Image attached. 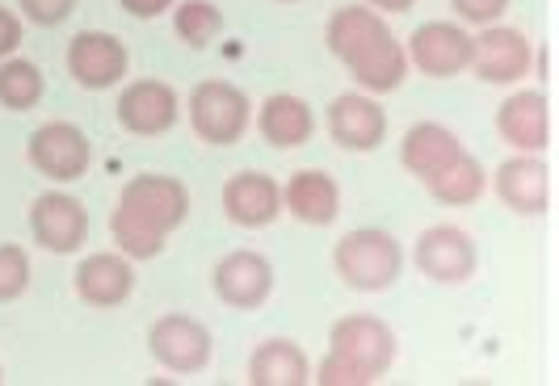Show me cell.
Instances as JSON below:
<instances>
[{"instance_id":"obj_22","label":"cell","mask_w":559,"mask_h":386,"mask_svg":"<svg viewBox=\"0 0 559 386\" xmlns=\"http://www.w3.org/2000/svg\"><path fill=\"white\" fill-rule=\"evenodd\" d=\"M257 131L265 143H274V147H304L316 131V113L304 97H295V93H274V97H265V106L257 110Z\"/></svg>"},{"instance_id":"obj_33","label":"cell","mask_w":559,"mask_h":386,"mask_svg":"<svg viewBox=\"0 0 559 386\" xmlns=\"http://www.w3.org/2000/svg\"><path fill=\"white\" fill-rule=\"evenodd\" d=\"M370 9H379V13H408L417 0H366Z\"/></svg>"},{"instance_id":"obj_2","label":"cell","mask_w":559,"mask_h":386,"mask_svg":"<svg viewBox=\"0 0 559 386\" xmlns=\"http://www.w3.org/2000/svg\"><path fill=\"white\" fill-rule=\"evenodd\" d=\"M190 219V190L186 181L168 172H140L118 193V210L110 219L114 244L131 261H152L160 256L165 240Z\"/></svg>"},{"instance_id":"obj_10","label":"cell","mask_w":559,"mask_h":386,"mask_svg":"<svg viewBox=\"0 0 559 386\" xmlns=\"http://www.w3.org/2000/svg\"><path fill=\"white\" fill-rule=\"evenodd\" d=\"M417 269L438 286H459L476 274V240L454 227V222H438L425 227L417 236Z\"/></svg>"},{"instance_id":"obj_6","label":"cell","mask_w":559,"mask_h":386,"mask_svg":"<svg viewBox=\"0 0 559 386\" xmlns=\"http://www.w3.org/2000/svg\"><path fill=\"white\" fill-rule=\"evenodd\" d=\"M26 156L47 181L68 185V181H81L84 172H88V165H93V143L72 122H43L29 135Z\"/></svg>"},{"instance_id":"obj_31","label":"cell","mask_w":559,"mask_h":386,"mask_svg":"<svg viewBox=\"0 0 559 386\" xmlns=\"http://www.w3.org/2000/svg\"><path fill=\"white\" fill-rule=\"evenodd\" d=\"M22 38H26V29H22V17H17L13 9H0V59L17 56Z\"/></svg>"},{"instance_id":"obj_29","label":"cell","mask_w":559,"mask_h":386,"mask_svg":"<svg viewBox=\"0 0 559 386\" xmlns=\"http://www.w3.org/2000/svg\"><path fill=\"white\" fill-rule=\"evenodd\" d=\"M450 9L467 26H497L504 17V9H509V0H450Z\"/></svg>"},{"instance_id":"obj_4","label":"cell","mask_w":559,"mask_h":386,"mask_svg":"<svg viewBox=\"0 0 559 386\" xmlns=\"http://www.w3.org/2000/svg\"><path fill=\"white\" fill-rule=\"evenodd\" d=\"M252 122V101L245 97V88L227 81H202L190 93V126L202 143L227 147L249 131Z\"/></svg>"},{"instance_id":"obj_13","label":"cell","mask_w":559,"mask_h":386,"mask_svg":"<svg viewBox=\"0 0 559 386\" xmlns=\"http://www.w3.org/2000/svg\"><path fill=\"white\" fill-rule=\"evenodd\" d=\"M215 294L231 311H257L274 294V265L252 249L227 252L215 265Z\"/></svg>"},{"instance_id":"obj_18","label":"cell","mask_w":559,"mask_h":386,"mask_svg":"<svg viewBox=\"0 0 559 386\" xmlns=\"http://www.w3.org/2000/svg\"><path fill=\"white\" fill-rule=\"evenodd\" d=\"M286 210V197H282V185L265 172H236L224 185V215L236 227H270Z\"/></svg>"},{"instance_id":"obj_3","label":"cell","mask_w":559,"mask_h":386,"mask_svg":"<svg viewBox=\"0 0 559 386\" xmlns=\"http://www.w3.org/2000/svg\"><path fill=\"white\" fill-rule=\"evenodd\" d=\"M333 269L349 290L383 294L395 286V277L404 274V249L383 227H358V231L341 236V244L333 249Z\"/></svg>"},{"instance_id":"obj_1","label":"cell","mask_w":559,"mask_h":386,"mask_svg":"<svg viewBox=\"0 0 559 386\" xmlns=\"http://www.w3.org/2000/svg\"><path fill=\"white\" fill-rule=\"evenodd\" d=\"M329 51H333L349 76L362 84L366 93H392L408 76V47L400 43L379 9L366 4H345L329 17Z\"/></svg>"},{"instance_id":"obj_21","label":"cell","mask_w":559,"mask_h":386,"mask_svg":"<svg viewBox=\"0 0 559 386\" xmlns=\"http://www.w3.org/2000/svg\"><path fill=\"white\" fill-rule=\"evenodd\" d=\"M282 197H286V215H295L304 227H329L341 215V190H336L333 177L320 172V168L295 172L286 181Z\"/></svg>"},{"instance_id":"obj_15","label":"cell","mask_w":559,"mask_h":386,"mask_svg":"<svg viewBox=\"0 0 559 386\" xmlns=\"http://www.w3.org/2000/svg\"><path fill=\"white\" fill-rule=\"evenodd\" d=\"M329 135L345 152H374L388 138V110L374 93H341L329 106Z\"/></svg>"},{"instance_id":"obj_9","label":"cell","mask_w":559,"mask_h":386,"mask_svg":"<svg viewBox=\"0 0 559 386\" xmlns=\"http://www.w3.org/2000/svg\"><path fill=\"white\" fill-rule=\"evenodd\" d=\"M147 349L168 374H198V370H206V361L215 353L211 331L206 324H198L194 315H160L147 331Z\"/></svg>"},{"instance_id":"obj_24","label":"cell","mask_w":559,"mask_h":386,"mask_svg":"<svg viewBox=\"0 0 559 386\" xmlns=\"http://www.w3.org/2000/svg\"><path fill=\"white\" fill-rule=\"evenodd\" d=\"M425 190L433 193L442 206H472V202H479V193L488 190V172H484V165H479L476 156L463 152L442 177L425 181Z\"/></svg>"},{"instance_id":"obj_14","label":"cell","mask_w":559,"mask_h":386,"mask_svg":"<svg viewBox=\"0 0 559 386\" xmlns=\"http://www.w3.org/2000/svg\"><path fill=\"white\" fill-rule=\"evenodd\" d=\"M492 190H497V197H501L513 215L538 219V215H547V206H551V172L543 165V156L518 152V156H509V160L492 172Z\"/></svg>"},{"instance_id":"obj_19","label":"cell","mask_w":559,"mask_h":386,"mask_svg":"<svg viewBox=\"0 0 559 386\" xmlns=\"http://www.w3.org/2000/svg\"><path fill=\"white\" fill-rule=\"evenodd\" d=\"M76 294L88 306H122L135 294V269L127 252H93L76 265Z\"/></svg>"},{"instance_id":"obj_26","label":"cell","mask_w":559,"mask_h":386,"mask_svg":"<svg viewBox=\"0 0 559 386\" xmlns=\"http://www.w3.org/2000/svg\"><path fill=\"white\" fill-rule=\"evenodd\" d=\"M173 29H177L181 43H190L194 51H202V47H211L224 34V13L211 0H186L173 13Z\"/></svg>"},{"instance_id":"obj_30","label":"cell","mask_w":559,"mask_h":386,"mask_svg":"<svg viewBox=\"0 0 559 386\" xmlns=\"http://www.w3.org/2000/svg\"><path fill=\"white\" fill-rule=\"evenodd\" d=\"M17 4H22V13H26L34 26H59L76 9V0H17Z\"/></svg>"},{"instance_id":"obj_8","label":"cell","mask_w":559,"mask_h":386,"mask_svg":"<svg viewBox=\"0 0 559 386\" xmlns=\"http://www.w3.org/2000/svg\"><path fill=\"white\" fill-rule=\"evenodd\" d=\"M29 231H34V244L56 256L68 252H81L88 240V210H84L81 197L63 190L38 193L34 206H29Z\"/></svg>"},{"instance_id":"obj_20","label":"cell","mask_w":559,"mask_h":386,"mask_svg":"<svg viewBox=\"0 0 559 386\" xmlns=\"http://www.w3.org/2000/svg\"><path fill=\"white\" fill-rule=\"evenodd\" d=\"M463 152H467L463 138L454 135L450 126H442V122H417V126H408V135L400 143V160L420 181L442 177Z\"/></svg>"},{"instance_id":"obj_7","label":"cell","mask_w":559,"mask_h":386,"mask_svg":"<svg viewBox=\"0 0 559 386\" xmlns=\"http://www.w3.org/2000/svg\"><path fill=\"white\" fill-rule=\"evenodd\" d=\"M329 345H333L329 353L354 361V365L366 370L374 383L392 370L395 349H400V345H395L392 324H383L379 315H345V319H336Z\"/></svg>"},{"instance_id":"obj_5","label":"cell","mask_w":559,"mask_h":386,"mask_svg":"<svg viewBox=\"0 0 559 386\" xmlns=\"http://www.w3.org/2000/svg\"><path fill=\"white\" fill-rule=\"evenodd\" d=\"M408 59H413V68L425 72V76L450 81V76H459V72L472 68L476 38L467 34V26H459V22H425L408 38Z\"/></svg>"},{"instance_id":"obj_28","label":"cell","mask_w":559,"mask_h":386,"mask_svg":"<svg viewBox=\"0 0 559 386\" xmlns=\"http://www.w3.org/2000/svg\"><path fill=\"white\" fill-rule=\"evenodd\" d=\"M316 383H324V386H370L374 378H370L366 370H358L354 361L329 353V358L320 361V370H316Z\"/></svg>"},{"instance_id":"obj_12","label":"cell","mask_w":559,"mask_h":386,"mask_svg":"<svg viewBox=\"0 0 559 386\" xmlns=\"http://www.w3.org/2000/svg\"><path fill=\"white\" fill-rule=\"evenodd\" d=\"M127 68H131V56H127L122 38H114V34L81 29L68 43V72L81 88H93V93L114 88V84H122Z\"/></svg>"},{"instance_id":"obj_25","label":"cell","mask_w":559,"mask_h":386,"mask_svg":"<svg viewBox=\"0 0 559 386\" xmlns=\"http://www.w3.org/2000/svg\"><path fill=\"white\" fill-rule=\"evenodd\" d=\"M47 93V81L38 72V63L29 59H4L0 63V106L4 110H34Z\"/></svg>"},{"instance_id":"obj_34","label":"cell","mask_w":559,"mask_h":386,"mask_svg":"<svg viewBox=\"0 0 559 386\" xmlns=\"http://www.w3.org/2000/svg\"><path fill=\"white\" fill-rule=\"evenodd\" d=\"M0 383H4V370H0Z\"/></svg>"},{"instance_id":"obj_17","label":"cell","mask_w":559,"mask_h":386,"mask_svg":"<svg viewBox=\"0 0 559 386\" xmlns=\"http://www.w3.org/2000/svg\"><path fill=\"white\" fill-rule=\"evenodd\" d=\"M497 135H501L513 152L543 156L547 143H551V110H547V97H543L538 88H522V93L504 97L501 110H497Z\"/></svg>"},{"instance_id":"obj_16","label":"cell","mask_w":559,"mask_h":386,"mask_svg":"<svg viewBox=\"0 0 559 386\" xmlns=\"http://www.w3.org/2000/svg\"><path fill=\"white\" fill-rule=\"evenodd\" d=\"M177 118H181V101H177V88L165 81H135L118 97V122L131 135H165L177 126Z\"/></svg>"},{"instance_id":"obj_32","label":"cell","mask_w":559,"mask_h":386,"mask_svg":"<svg viewBox=\"0 0 559 386\" xmlns=\"http://www.w3.org/2000/svg\"><path fill=\"white\" fill-rule=\"evenodd\" d=\"M122 9L135 17H160L165 9H173V0H122Z\"/></svg>"},{"instance_id":"obj_23","label":"cell","mask_w":559,"mask_h":386,"mask_svg":"<svg viewBox=\"0 0 559 386\" xmlns=\"http://www.w3.org/2000/svg\"><path fill=\"white\" fill-rule=\"evenodd\" d=\"M252 386H304L311 383V361L295 340H261L249 358Z\"/></svg>"},{"instance_id":"obj_11","label":"cell","mask_w":559,"mask_h":386,"mask_svg":"<svg viewBox=\"0 0 559 386\" xmlns=\"http://www.w3.org/2000/svg\"><path fill=\"white\" fill-rule=\"evenodd\" d=\"M531 68H534V47L522 29L501 26V22L479 29L472 72L484 84H518L531 76Z\"/></svg>"},{"instance_id":"obj_27","label":"cell","mask_w":559,"mask_h":386,"mask_svg":"<svg viewBox=\"0 0 559 386\" xmlns=\"http://www.w3.org/2000/svg\"><path fill=\"white\" fill-rule=\"evenodd\" d=\"M29 290V256L22 244H0V303H13Z\"/></svg>"}]
</instances>
